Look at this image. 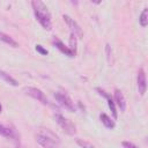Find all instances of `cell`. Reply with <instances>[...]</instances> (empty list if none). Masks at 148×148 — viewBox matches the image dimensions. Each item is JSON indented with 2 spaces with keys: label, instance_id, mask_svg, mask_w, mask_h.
Returning a JSON list of instances; mask_svg holds the SVG:
<instances>
[{
  "label": "cell",
  "instance_id": "9a60e30c",
  "mask_svg": "<svg viewBox=\"0 0 148 148\" xmlns=\"http://www.w3.org/2000/svg\"><path fill=\"white\" fill-rule=\"evenodd\" d=\"M139 23L142 28L147 27L148 25V8H145L141 14H140V17H139Z\"/></svg>",
  "mask_w": 148,
  "mask_h": 148
},
{
  "label": "cell",
  "instance_id": "277c9868",
  "mask_svg": "<svg viewBox=\"0 0 148 148\" xmlns=\"http://www.w3.org/2000/svg\"><path fill=\"white\" fill-rule=\"evenodd\" d=\"M54 98L58 102V104H60L62 108H65L66 110H68L69 112H74L75 111V106H74V102L72 101V98L66 94V92H61V91H57L54 94Z\"/></svg>",
  "mask_w": 148,
  "mask_h": 148
},
{
  "label": "cell",
  "instance_id": "603a6c76",
  "mask_svg": "<svg viewBox=\"0 0 148 148\" xmlns=\"http://www.w3.org/2000/svg\"><path fill=\"white\" fill-rule=\"evenodd\" d=\"M1 110H2V106H1V104H0V112H1Z\"/></svg>",
  "mask_w": 148,
  "mask_h": 148
},
{
  "label": "cell",
  "instance_id": "52a82bcc",
  "mask_svg": "<svg viewBox=\"0 0 148 148\" xmlns=\"http://www.w3.org/2000/svg\"><path fill=\"white\" fill-rule=\"evenodd\" d=\"M136 84H138L139 94L141 96H143L146 94V90H147V79H146V73H145V69L143 68H140L139 72H138Z\"/></svg>",
  "mask_w": 148,
  "mask_h": 148
},
{
  "label": "cell",
  "instance_id": "3957f363",
  "mask_svg": "<svg viewBox=\"0 0 148 148\" xmlns=\"http://www.w3.org/2000/svg\"><path fill=\"white\" fill-rule=\"evenodd\" d=\"M53 118H54L56 123L59 125V127H60L66 134H68V135H74V134L76 133V127H75V125H74L69 119L65 118L62 114H60V113H54Z\"/></svg>",
  "mask_w": 148,
  "mask_h": 148
},
{
  "label": "cell",
  "instance_id": "4fadbf2b",
  "mask_svg": "<svg viewBox=\"0 0 148 148\" xmlns=\"http://www.w3.org/2000/svg\"><path fill=\"white\" fill-rule=\"evenodd\" d=\"M0 40L3 42L5 44L12 46V47H18V43L13 37H10L9 35H7V34H5L2 31H0Z\"/></svg>",
  "mask_w": 148,
  "mask_h": 148
},
{
  "label": "cell",
  "instance_id": "5bb4252c",
  "mask_svg": "<svg viewBox=\"0 0 148 148\" xmlns=\"http://www.w3.org/2000/svg\"><path fill=\"white\" fill-rule=\"evenodd\" d=\"M0 77H1L5 82H7L8 84H10V86H13V87H17V86H18V82H17L12 75H9L8 73H6L5 71H0Z\"/></svg>",
  "mask_w": 148,
  "mask_h": 148
},
{
  "label": "cell",
  "instance_id": "2e32d148",
  "mask_svg": "<svg viewBox=\"0 0 148 148\" xmlns=\"http://www.w3.org/2000/svg\"><path fill=\"white\" fill-rule=\"evenodd\" d=\"M76 45H77V37L74 35V34H72L71 32V37H69V49H71V51L74 53V54H76Z\"/></svg>",
  "mask_w": 148,
  "mask_h": 148
},
{
  "label": "cell",
  "instance_id": "6da1fadb",
  "mask_svg": "<svg viewBox=\"0 0 148 148\" xmlns=\"http://www.w3.org/2000/svg\"><path fill=\"white\" fill-rule=\"evenodd\" d=\"M31 7L34 10L35 17L39 22V24L45 30H51L52 29L51 14H50L46 5L42 0H31Z\"/></svg>",
  "mask_w": 148,
  "mask_h": 148
},
{
  "label": "cell",
  "instance_id": "5b68a950",
  "mask_svg": "<svg viewBox=\"0 0 148 148\" xmlns=\"http://www.w3.org/2000/svg\"><path fill=\"white\" fill-rule=\"evenodd\" d=\"M24 92H25L28 96L32 97L34 99H37L38 102H40V103L44 104V105L49 104V99H47V97H46L45 94H44L40 89H38V88H35V87H28V88L24 89Z\"/></svg>",
  "mask_w": 148,
  "mask_h": 148
},
{
  "label": "cell",
  "instance_id": "7c38bea8",
  "mask_svg": "<svg viewBox=\"0 0 148 148\" xmlns=\"http://www.w3.org/2000/svg\"><path fill=\"white\" fill-rule=\"evenodd\" d=\"M99 119L102 121V124L106 127V128H110V130H113L116 127V123L113 120V118H111L110 116H108L106 113H101L99 114Z\"/></svg>",
  "mask_w": 148,
  "mask_h": 148
},
{
  "label": "cell",
  "instance_id": "ac0fdd59",
  "mask_svg": "<svg viewBox=\"0 0 148 148\" xmlns=\"http://www.w3.org/2000/svg\"><path fill=\"white\" fill-rule=\"evenodd\" d=\"M35 49H36V51H37L39 54H42V56H46V54L49 53V52H47V50H46V49H44V47H43L42 45H39V44H37Z\"/></svg>",
  "mask_w": 148,
  "mask_h": 148
},
{
  "label": "cell",
  "instance_id": "30bf717a",
  "mask_svg": "<svg viewBox=\"0 0 148 148\" xmlns=\"http://www.w3.org/2000/svg\"><path fill=\"white\" fill-rule=\"evenodd\" d=\"M53 45L61 52V53H64L65 56H67V57H71V58H74L75 57V54L71 51V49L68 47V46H66L60 39H58L57 37H54L53 38Z\"/></svg>",
  "mask_w": 148,
  "mask_h": 148
},
{
  "label": "cell",
  "instance_id": "8fae6325",
  "mask_svg": "<svg viewBox=\"0 0 148 148\" xmlns=\"http://www.w3.org/2000/svg\"><path fill=\"white\" fill-rule=\"evenodd\" d=\"M0 135L3 138H8V139H17V134L14 130L5 125H1V124H0Z\"/></svg>",
  "mask_w": 148,
  "mask_h": 148
},
{
  "label": "cell",
  "instance_id": "7402d4cb",
  "mask_svg": "<svg viewBox=\"0 0 148 148\" xmlns=\"http://www.w3.org/2000/svg\"><path fill=\"white\" fill-rule=\"evenodd\" d=\"M71 2H72L73 5H77V3H79V0H71Z\"/></svg>",
  "mask_w": 148,
  "mask_h": 148
},
{
  "label": "cell",
  "instance_id": "ba28073f",
  "mask_svg": "<svg viewBox=\"0 0 148 148\" xmlns=\"http://www.w3.org/2000/svg\"><path fill=\"white\" fill-rule=\"evenodd\" d=\"M96 90L98 91V94H99L101 96H103V97H105V98H106V101H108V105H109V109L111 110L112 117H113V119L116 120V119L118 118V111H117V106H116V104H114L113 98H111V96H110L106 91L102 90L101 88H96Z\"/></svg>",
  "mask_w": 148,
  "mask_h": 148
},
{
  "label": "cell",
  "instance_id": "9c48e42d",
  "mask_svg": "<svg viewBox=\"0 0 148 148\" xmlns=\"http://www.w3.org/2000/svg\"><path fill=\"white\" fill-rule=\"evenodd\" d=\"M113 101H114L116 106H118V109L121 112H124L126 110V99H125L123 92L119 89L114 90V92H113Z\"/></svg>",
  "mask_w": 148,
  "mask_h": 148
},
{
  "label": "cell",
  "instance_id": "d6986e66",
  "mask_svg": "<svg viewBox=\"0 0 148 148\" xmlns=\"http://www.w3.org/2000/svg\"><path fill=\"white\" fill-rule=\"evenodd\" d=\"M76 142H77V145H79L80 147H88V148H91V147H92V145H91V143L86 142V141H82V140H77Z\"/></svg>",
  "mask_w": 148,
  "mask_h": 148
},
{
  "label": "cell",
  "instance_id": "7a4b0ae2",
  "mask_svg": "<svg viewBox=\"0 0 148 148\" xmlns=\"http://www.w3.org/2000/svg\"><path fill=\"white\" fill-rule=\"evenodd\" d=\"M36 141L42 147H56L60 145L59 136L50 128H42L36 135Z\"/></svg>",
  "mask_w": 148,
  "mask_h": 148
},
{
  "label": "cell",
  "instance_id": "8992f818",
  "mask_svg": "<svg viewBox=\"0 0 148 148\" xmlns=\"http://www.w3.org/2000/svg\"><path fill=\"white\" fill-rule=\"evenodd\" d=\"M62 18H64V21L66 22V24L68 25V28H71L72 34H74L77 38H81V37L83 36V32H82L81 27L79 25V23H77L74 18H72L69 15H66V14L62 16Z\"/></svg>",
  "mask_w": 148,
  "mask_h": 148
},
{
  "label": "cell",
  "instance_id": "44dd1931",
  "mask_svg": "<svg viewBox=\"0 0 148 148\" xmlns=\"http://www.w3.org/2000/svg\"><path fill=\"white\" fill-rule=\"evenodd\" d=\"M92 3H96V5H98V3H101L102 2V0H90Z\"/></svg>",
  "mask_w": 148,
  "mask_h": 148
},
{
  "label": "cell",
  "instance_id": "e0dca14e",
  "mask_svg": "<svg viewBox=\"0 0 148 148\" xmlns=\"http://www.w3.org/2000/svg\"><path fill=\"white\" fill-rule=\"evenodd\" d=\"M105 53H106L108 62H109L110 65H112V62H113V57H112V49H111V46H110L109 44H106V45H105Z\"/></svg>",
  "mask_w": 148,
  "mask_h": 148
},
{
  "label": "cell",
  "instance_id": "ffe728a7",
  "mask_svg": "<svg viewBox=\"0 0 148 148\" xmlns=\"http://www.w3.org/2000/svg\"><path fill=\"white\" fill-rule=\"evenodd\" d=\"M121 146L125 147V148H136V146L132 142H128V141H123L121 142Z\"/></svg>",
  "mask_w": 148,
  "mask_h": 148
}]
</instances>
